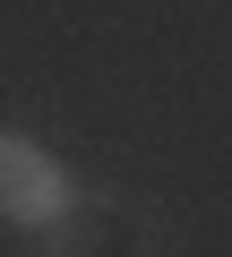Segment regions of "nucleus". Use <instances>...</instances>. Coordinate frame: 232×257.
I'll use <instances>...</instances> for the list:
<instances>
[{
    "instance_id": "nucleus-1",
    "label": "nucleus",
    "mask_w": 232,
    "mask_h": 257,
    "mask_svg": "<svg viewBox=\"0 0 232 257\" xmlns=\"http://www.w3.org/2000/svg\"><path fill=\"white\" fill-rule=\"evenodd\" d=\"M0 214H9V223H35V231L69 214V172L35 138H9V128H0Z\"/></svg>"
}]
</instances>
